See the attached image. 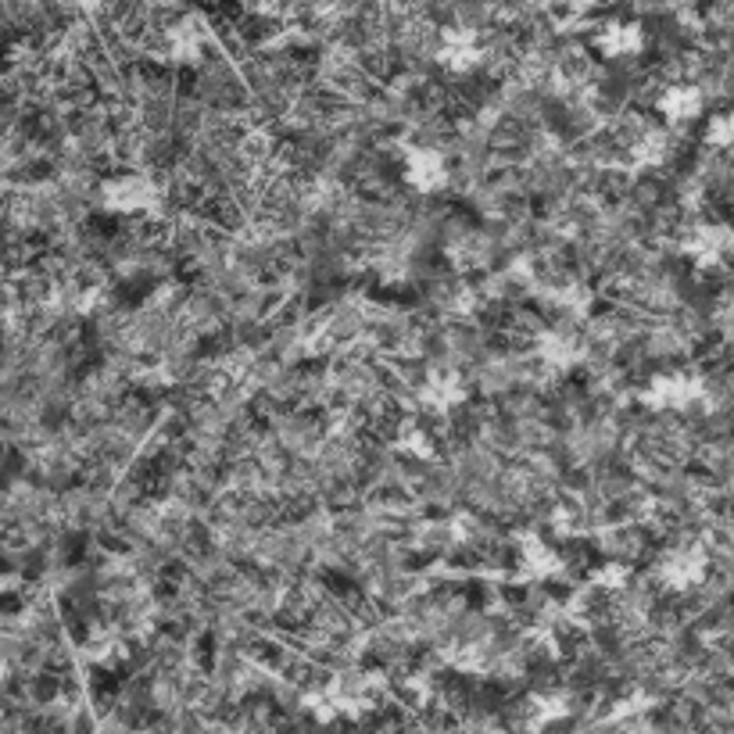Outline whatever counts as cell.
<instances>
[{
  "mask_svg": "<svg viewBox=\"0 0 734 734\" xmlns=\"http://www.w3.org/2000/svg\"><path fill=\"white\" fill-rule=\"evenodd\" d=\"M706 140L713 147H731L734 144V108L717 111V115L706 122Z\"/></svg>",
  "mask_w": 734,
  "mask_h": 734,
  "instance_id": "cell-1",
  "label": "cell"
}]
</instances>
